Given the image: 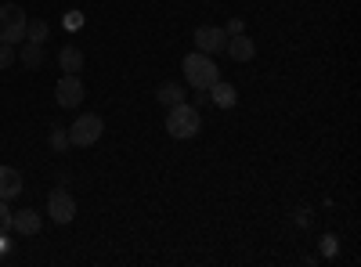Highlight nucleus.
I'll return each instance as SVG.
<instances>
[{
    "instance_id": "obj_18",
    "label": "nucleus",
    "mask_w": 361,
    "mask_h": 267,
    "mask_svg": "<svg viewBox=\"0 0 361 267\" xmlns=\"http://www.w3.org/2000/svg\"><path fill=\"white\" fill-rule=\"evenodd\" d=\"M15 62V44H0V69H8Z\"/></svg>"
},
{
    "instance_id": "obj_20",
    "label": "nucleus",
    "mask_w": 361,
    "mask_h": 267,
    "mask_svg": "<svg viewBox=\"0 0 361 267\" xmlns=\"http://www.w3.org/2000/svg\"><path fill=\"white\" fill-rule=\"evenodd\" d=\"M322 253L325 256H336V239H333V235H325V239H322Z\"/></svg>"
},
{
    "instance_id": "obj_12",
    "label": "nucleus",
    "mask_w": 361,
    "mask_h": 267,
    "mask_svg": "<svg viewBox=\"0 0 361 267\" xmlns=\"http://www.w3.org/2000/svg\"><path fill=\"white\" fill-rule=\"evenodd\" d=\"M40 224H44V221H40V213H37V210H22V213H15V217H11V228H15L18 235H37V231H40Z\"/></svg>"
},
{
    "instance_id": "obj_2",
    "label": "nucleus",
    "mask_w": 361,
    "mask_h": 267,
    "mask_svg": "<svg viewBox=\"0 0 361 267\" xmlns=\"http://www.w3.org/2000/svg\"><path fill=\"white\" fill-rule=\"evenodd\" d=\"M180 69H185V80L195 87V91H209L217 80H221V69L209 62V58L202 54V51H195V54H188L185 62H180Z\"/></svg>"
},
{
    "instance_id": "obj_1",
    "label": "nucleus",
    "mask_w": 361,
    "mask_h": 267,
    "mask_svg": "<svg viewBox=\"0 0 361 267\" xmlns=\"http://www.w3.org/2000/svg\"><path fill=\"white\" fill-rule=\"evenodd\" d=\"M199 130H202V120H199V108L195 105L180 101V105L170 108V116H166V134L170 137L188 141V137H199Z\"/></svg>"
},
{
    "instance_id": "obj_19",
    "label": "nucleus",
    "mask_w": 361,
    "mask_h": 267,
    "mask_svg": "<svg viewBox=\"0 0 361 267\" xmlns=\"http://www.w3.org/2000/svg\"><path fill=\"white\" fill-rule=\"evenodd\" d=\"M224 33H228V37H235V33H246V22H243V18H231Z\"/></svg>"
},
{
    "instance_id": "obj_14",
    "label": "nucleus",
    "mask_w": 361,
    "mask_h": 267,
    "mask_svg": "<svg viewBox=\"0 0 361 267\" xmlns=\"http://www.w3.org/2000/svg\"><path fill=\"white\" fill-rule=\"evenodd\" d=\"M47 33H51V25H47L44 18H29V22H25V40H29V44H44Z\"/></svg>"
},
{
    "instance_id": "obj_15",
    "label": "nucleus",
    "mask_w": 361,
    "mask_h": 267,
    "mask_svg": "<svg viewBox=\"0 0 361 267\" xmlns=\"http://www.w3.org/2000/svg\"><path fill=\"white\" fill-rule=\"evenodd\" d=\"M22 66L25 69H40L44 66V44H25L22 47Z\"/></svg>"
},
{
    "instance_id": "obj_17",
    "label": "nucleus",
    "mask_w": 361,
    "mask_h": 267,
    "mask_svg": "<svg viewBox=\"0 0 361 267\" xmlns=\"http://www.w3.org/2000/svg\"><path fill=\"white\" fill-rule=\"evenodd\" d=\"M11 217H15V213L8 210V202L0 199V235H8V231H11Z\"/></svg>"
},
{
    "instance_id": "obj_3",
    "label": "nucleus",
    "mask_w": 361,
    "mask_h": 267,
    "mask_svg": "<svg viewBox=\"0 0 361 267\" xmlns=\"http://www.w3.org/2000/svg\"><path fill=\"white\" fill-rule=\"evenodd\" d=\"M25 22L29 15L22 11V4H0V44L25 40Z\"/></svg>"
},
{
    "instance_id": "obj_10",
    "label": "nucleus",
    "mask_w": 361,
    "mask_h": 267,
    "mask_svg": "<svg viewBox=\"0 0 361 267\" xmlns=\"http://www.w3.org/2000/svg\"><path fill=\"white\" fill-rule=\"evenodd\" d=\"M209 101H214L217 108H235V101H238V91H235L231 83L217 80L214 87H209Z\"/></svg>"
},
{
    "instance_id": "obj_9",
    "label": "nucleus",
    "mask_w": 361,
    "mask_h": 267,
    "mask_svg": "<svg viewBox=\"0 0 361 267\" xmlns=\"http://www.w3.org/2000/svg\"><path fill=\"white\" fill-rule=\"evenodd\" d=\"M15 195H22V173L15 166H0V199L8 202Z\"/></svg>"
},
{
    "instance_id": "obj_7",
    "label": "nucleus",
    "mask_w": 361,
    "mask_h": 267,
    "mask_svg": "<svg viewBox=\"0 0 361 267\" xmlns=\"http://www.w3.org/2000/svg\"><path fill=\"white\" fill-rule=\"evenodd\" d=\"M224 44H228L224 29H217V25H199L195 29V51L214 54V51H224Z\"/></svg>"
},
{
    "instance_id": "obj_21",
    "label": "nucleus",
    "mask_w": 361,
    "mask_h": 267,
    "mask_svg": "<svg viewBox=\"0 0 361 267\" xmlns=\"http://www.w3.org/2000/svg\"><path fill=\"white\" fill-rule=\"evenodd\" d=\"M80 25H83V15L80 11H69L66 15V29H80Z\"/></svg>"
},
{
    "instance_id": "obj_13",
    "label": "nucleus",
    "mask_w": 361,
    "mask_h": 267,
    "mask_svg": "<svg viewBox=\"0 0 361 267\" xmlns=\"http://www.w3.org/2000/svg\"><path fill=\"white\" fill-rule=\"evenodd\" d=\"M156 98H159L166 108H173V105L185 101V87H177V83H163L159 91H156Z\"/></svg>"
},
{
    "instance_id": "obj_4",
    "label": "nucleus",
    "mask_w": 361,
    "mask_h": 267,
    "mask_svg": "<svg viewBox=\"0 0 361 267\" xmlns=\"http://www.w3.org/2000/svg\"><path fill=\"white\" fill-rule=\"evenodd\" d=\"M105 134V123H102V116H94V112H87V116H80V120L69 127V144H76V148H87V144H94L98 137Z\"/></svg>"
},
{
    "instance_id": "obj_11",
    "label": "nucleus",
    "mask_w": 361,
    "mask_h": 267,
    "mask_svg": "<svg viewBox=\"0 0 361 267\" xmlns=\"http://www.w3.org/2000/svg\"><path fill=\"white\" fill-rule=\"evenodd\" d=\"M58 66H62L69 76H80V69H83V51L73 47V44H66L62 51H58Z\"/></svg>"
},
{
    "instance_id": "obj_16",
    "label": "nucleus",
    "mask_w": 361,
    "mask_h": 267,
    "mask_svg": "<svg viewBox=\"0 0 361 267\" xmlns=\"http://www.w3.org/2000/svg\"><path fill=\"white\" fill-rule=\"evenodd\" d=\"M51 148H54V152H66V148H69V130L54 127V130H51Z\"/></svg>"
},
{
    "instance_id": "obj_8",
    "label": "nucleus",
    "mask_w": 361,
    "mask_h": 267,
    "mask_svg": "<svg viewBox=\"0 0 361 267\" xmlns=\"http://www.w3.org/2000/svg\"><path fill=\"white\" fill-rule=\"evenodd\" d=\"M224 47H228V54L235 58V62H250V58L257 54V44H253L246 33H235V37H228V44H224Z\"/></svg>"
},
{
    "instance_id": "obj_6",
    "label": "nucleus",
    "mask_w": 361,
    "mask_h": 267,
    "mask_svg": "<svg viewBox=\"0 0 361 267\" xmlns=\"http://www.w3.org/2000/svg\"><path fill=\"white\" fill-rule=\"evenodd\" d=\"M54 98H58V105L62 108H80V101H83V83H80V76H62L58 80V87H54Z\"/></svg>"
},
{
    "instance_id": "obj_5",
    "label": "nucleus",
    "mask_w": 361,
    "mask_h": 267,
    "mask_svg": "<svg viewBox=\"0 0 361 267\" xmlns=\"http://www.w3.org/2000/svg\"><path fill=\"white\" fill-rule=\"evenodd\" d=\"M47 213H51L54 224H73V217H76V199H73L66 188H54V192L47 195Z\"/></svg>"
}]
</instances>
